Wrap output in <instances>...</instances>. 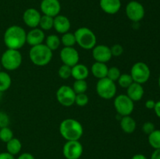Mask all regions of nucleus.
I'll return each mask as SVG.
<instances>
[{
  "instance_id": "obj_42",
  "label": "nucleus",
  "mask_w": 160,
  "mask_h": 159,
  "mask_svg": "<svg viewBox=\"0 0 160 159\" xmlns=\"http://www.w3.org/2000/svg\"><path fill=\"white\" fill-rule=\"evenodd\" d=\"M154 111L156 115H157V117H159L160 118V101L156 102V104H155L154 107Z\"/></svg>"
},
{
  "instance_id": "obj_5",
  "label": "nucleus",
  "mask_w": 160,
  "mask_h": 159,
  "mask_svg": "<svg viewBox=\"0 0 160 159\" xmlns=\"http://www.w3.org/2000/svg\"><path fill=\"white\" fill-rule=\"evenodd\" d=\"M23 57L19 50L9 49L4 51L1 56V65L6 70L13 71L21 65Z\"/></svg>"
},
{
  "instance_id": "obj_11",
  "label": "nucleus",
  "mask_w": 160,
  "mask_h": 159,
  "mask_svg": "<svg viewBox=\"0 0 160 159\" xmlns=\"http://www.w3.org/2000/svg\"><path fill=\"white\" fill-rule=\"evenodd\" d=\"M83 151V146L79 140L67 141L62 147V154L66 159H79Z\"/></svg>"
},
{
  "instance_id": "obj_26",
  "label": "nucleus",
  "mask_w": 160,
  "mask_h": 159,
  "mask_svg": "<svg viewBox=\"0 0 160 159\" xmlns=\"http://www.w3.org/2000/svg\"><path fill=\"white\" fill-rule=\"evenodd\" d=\"M12 84L11 76L6 72H0V91L4 92L10 87Z\"/></svg>"
},
{
  "instance_id": "obj_33",
  "label": "nucleus",
  "mask_w": 160,
  "mask_h": 159,
  "mask_svg": "<svg viewBox=\"0 0 160 159\" xmlns=\"http://www.w3.org/2000/svg\"><path fill=\"white\" fill-rule=\"evenodd\" d=\"M120 75H121L120 70H119L117 67L112 66L111 67V68L108 69V73H107V76H106V77L109 78V79L111 80L116 82V81L118 80Z\"/></svg>"
},
{
  "instance_id": "obj_23",
  "label": "nucleus",
  "mask_w": 160,
  "mask_h": 159,
  "mask_svg": "<svg viewBox=\"0 0 160 159\" xmlns=\"http://www.w3.org/2000/svg\"><path fill=\"white\" fill-rule=\"evenodd\" d=\"M22 149V143L20 140L17 138L11 139L6 143V150L7 152L15 156L20 152Z\"/></svg>"
},
{
  "instance_id": "obj_2",
  "label": "nucleus",
  "mask_w": 160,
  "mask_h": 159,
  "mask_svg": "<svg viewBox=\"0 0 160 159\" xmlns=\"http://www.w3.org/2000/svg\"><path fill=\"white\" fill-rule=\"evenodd\" d=\"M59 132L67 141L79 140L84 133V129L78 120L66 118L59 125Z\"/></svg>"
},
{
  "instance_id": "obj_6",
  "label": "nucleus",
  "mask_w": 160,
  "mask_h": 159,
  "mask_svg": "<svg viewBox=\"0 0 160 159\" xmlns=\"http://www.w3.org/2000/svg\"><path fill=\"white\" fill-rule=\"evenodd\" d=\"M96 92L98 96L103 99H112L117 94L116 83L107 77L98 80L96 84Z\"/></svg>"
},
{
  "instance_id": "obj_13",
  "label": "nucleus",
  "mask_w": 160,
  "mask_h": 159,
  "mask_svg": "<svg viewBox=\"0 0 160 159\" xmlns=\"http://www.w3.org/2000/svg\"><path fill=\"white\" fill-rule=\"evenodd\" d=\"M40 9L43 15L55 17L61 11L60 2L59 0H42Z\"/></svg>"
},
{
  "instance_id": "obj_36",
  "label": "nucleus",
  "mask_w": 160,
  "mask_h": 159,
  "mask_svg": "<svg viewBox=\"0 0 160 159\" xmlns=\"http://www.w3.org/2000/svg\"><path fill=\"white\" fill-rule=\"evenodd\" d=\"M155 129H156V126H155L154 123L152 122H146L142 126V131L147 135H149Z\"/></svg>"
},
{
  "instance_id": "obj_27",
  "label": "nucleus",
  "mask_w": 160,
  "mask_h": 159,
  "mask_svg": "<svg viewBox=\"0 0 160 159\" xmlns=\"http://www.w3.org/2000/svg\"><path fill=\"white\" fill-rule=\"evenodd\" d=\"M53 22H54V17H49L46 15H42L41 17L39 26L40 29L42 31H49L52 28H53Z\"/></svg>"
},
{
  "instance_id": "obj_30",
  "label": "nucleus",
  "mask_w": 160,
  "mask_h": 159,
  "mask_svg": "<svg viewBox=\"0 0 160 159\" xmlns=\"http://www.w3.org/2000/svg\"><path fill=\"white\" fill-rule=\"evenodd\" d=\"M13 138V132L11 130L10 128L8 126L0 129V140L4 143H7L8 141Z\"/></svg>"
},
{
  "instance_id": "obj_28",
  "label": "nucleus",
  "mask_w": 160,
  "mask_h": 159,
  "mask_svg": "<svg viewBox=\"0 0 160 159\" xmlns=\"http://www.w3.org/2000/svg\"><path fill=\"white\" fill-rule=\"evenodd\" d=\"M60 40L64 47H73L77 44L74 34L70 32H67L62 34Z\"/></svg>"
},
{
  "instance_id": "obj_41",
  "label": "nucleus",
  "mask_w": 160,
  "mask_h": 159,
  "mask_svg": "<svg viewBox=\"0 0 160 159\" xmlns=\"http://www.w3.org/2000/svg\"><path fill=\"white\" fill-rule=\"evenodd\" d=\"M150 159H160V149L154 150Z\"/></svg>"
},
{
  "instance_id": "obj_25",
  "label": "nucleus",
  "mask_w": 160,
  "mask_h": 159,
  "mask_svg": "<svg viewBox=\"0 0 160 159\" xmlns=\"http://www.w3.org/2000/svg\"><path fill=\"white\" fill-rule=\"evenodd\" d=\"M148 136V141L150 146L154 148V150L160 149V129H155Z\"/></svg>"
},
{
  "instance_id": "obj_31",
  "label": "nucleus",
  "mask_w": 160,
  "mask_h": 159,
  "mask_svg": "<svg viewBox=\"0 0 160 159\" xmlns=\"http://www.w3.org/2000/svg\"><path fill=\"white\" fill-rule=\"evenodd\" d=\"M118 84L122 88H128L134 81H133L132 77L128 73H123L120 75V76L118 79Z\"/></svg>"
},
{
  "instance_id": "obj_1",
  "label": "nucleus",
  "mask_w": 160,
  "mask_h": 159,
  "mask_svg": "<svg viewBox=\"0 0 160 159\" xmlns=\"http://www.w3.org/2000/svg\"><path fill=\"white\" fill-rule=\"evenodd\" d=\"M27 33L23 27L12 25L4 33V44L9 49L19 50L26 44Z\"/></svg>"
},
{
  "instance_id": "obj_4",
  "label": "nucleus",
  "mask_w": 160,
  "mask_h": 159,
  "mask_svg": "<svg viewBox=\"0 0 160 159\" xmlns=\"http://www.w3.org/2000/svg\"><path fill=\"white\" fill-rule=\"evenodd\" d=\"M76 42L81 48L92 50L96 45L97 38L95 33L88 27H80L74 32Z\"/></svg>"
},
{
  "instance_id": "obj_12",
  "label": "nucleus",
  "mask_w": 160,
  "mask_h": 159,
  "mask_svg": "<svg viewBox=\"0 0 160 159\" xmlns=\"http://www.w3.org/2000/svg\"><path fill=\"white\" fill-rule=\"evenodd\" d=\"M60 59L64 65L73 67L78 63L80 55L78 50L73 47H64L60 51Z\"/></svg>"
},
{
  "instance_id": "obj_10",
  "label": "nucleus",
  "mask_w": 160,
  "mask_h": 159,
  "mask_svg": "<svg viewBox=\"0 0 160 159\" xmlns=\"http://www.w3.org/2000/svg\"><path fill=\"white\" fill-rule=\"evenodd\" d=\"M125 11L128 18L134 23L141 21L144 18L145 14L143 5L138 1L129 2L127 4Z\"/></svg>"
},
{
  "instance_id": "obj_9",
  "label": "nucleus",
  "mask_w": 160,
  "mask_h": 159,
  "mask_svg": "<svg viewBox=\"0 0 160 159\" xmlns=\"http://www.w3.org/2000/svg\"><path fill=\"white\" fill-rule=\"evenodd\" d=\"M76 93L71 87L62 85L56 91V98L58 102L64 107H70L75 102Z\"/></svg>"
},
{
  "instance_id": "obj_38",
  "label": "nucleus",
  "mask_w": 160,
  "mask_h": 159,
  "mask_svg": "<svg viewBox=\"0 0 160 159\" xmlns=\"http://www.w3.org/2000/svg\"><path fill=\"white\" fill-rule=\"evenodd\" d=\"M17 159H35V157H34L33 154H30V153H28V152H25V153H23V154H20Z\"/></svg>"
},
{
  "instance_id": "obj_32",
  "label": "nucleus",
  "mask_w": 160,
  "mask_h": 159,
  "mask_svg": "<svg viewBox=\"0 0 160 159\" xmlns=\"http://www.w3.org/2000/svg\"><path fill=\"white\" fill-rule=\"evenodd\" d=\"M58 74L62 79L67 80L71 76V67L62 64L58 70Z\"/></svg>"
},
{
  "instance_id": "obj_8",
  "label": "nucleus",
  "mask_w": 160,
  "mask_h": 159,
  "mask_svg": "<svg viewBox=\"0 0 160 159\" xmlns=\"http://www.w3.org/2000/svg\"><path fill=\"white\" fill-rule=\"evenodd\" d=\"M113 104L117 113L122 117L131 115L134 108V101L127 94H120L116 97Z\"/></svg>"
},
{
  "instance_id": "obj_39",
  "label": "nucleus",
  "mask_w": 160,
  "mask_h": 159,
  "mask_svg": "<svg viewBox=\"0 0 160 159\" xmlns=\"http://www.w3.org/2000/svg\"><path fill=\"white\" fill-rule=\"evenodd\" d=\"M0 159H16L13 155L11 154L6 152H2L0 153Z\"/></svg>"
},
{
  "instance_id": "obj_37",
  "label": "nucleus",
  "mask_w": 160,
  "mask_h": 159,
  "mask_svg": "<svg viewBox=\"0 0 160 159\" xmlns=\"http://www.w3.org/2000/svg\"><path fill=\"white\" fill-rule=\"evenodd\" d=\"M9 115L5 112H0V129L9 126Z\"/></svg>"
},
{
  "instance_id": "obj_40",
  "label": "nucleus",
  "mask_w": 160,
  "mask_h": 159,
  "mask_svg": "<svg viewBox=\"0 0 160 159\" xmlns=\"http://www.w3.org/2000/svg\"><path fill=\"white\" fill-rule=\"evenodd\" d=\"M155 104H156V101L154 100H147L146 102H145V107L148 109H154Z\"/></svg>"
},
{
  "instance_id": "obj_45",
  "label": "nucleus",
  "mask_w": 160,
  "mask_h": 159,
  "mask_svg": "<svg viewBox=\"0 0 160 159\" xmlns=\"http://www.w3.org/2000/svg\"><path fill=\"white\" fill-rule=\"evenodd\" d=\"M2 92L0 91V100L2 99Z\"/></svg>"
},
{
  "instance_id": "obj_29",
  "label": "nucleus",
  "mask_w": 160,
  "mask_h": 159,
  "mask_svg": "<svg viewBox=\"0 0 160 159\" xmlns=\"http://www.w3.org/2000/svg\"><path fill=\"white\" fill-rule=\"evenodd\" d=\"M72 88L74 90L76 94L85 93L86 90H88V83L86 82L85 80H76L73 83Z\"/></svg>"
},
{
  "instance_id": "obj_43",
  "label": "nucleus",
  "mask_w": 160,
  "mask_h": 159,
  "mask_svg": "<svg viewBox=\"0 0 160 159\" xmlns=\"http://www.w3.org/2000/svg\"><path fill=\"white\" fill-rule=\"evenodd\" d=\"M131 159H148L147 157L145 155L142 154H134Z\"/></svg>"
},
{
  "instance_id": "obj_34",
  "label": "nucleus",
  "mask_w": 160,
  "mask_h": 159,
  "mask_svg": "<svg viewBox=\"0 0 160 159\" xmlns=\"http://www.w3.org/2000/svg\"><path fill=\"white\" fill-rule=\"evenodd\" d=\"M88 101H89V98L85 93L78 94H76L74 104H76L77 105L80 106V107H84V106H85L86 104H88Z\"/></svg>"
},
{
  "instance_id": "obj_3",
  "label": "nucleus",
  "mask_w": 160,
  "mask_h": 159,
  "mask_svg": "<svg viewBox=\"0 0 160 159\" xmlns=\"http://www.w3.org/2000/svg\"><path fill=\"white\" fill-rule=\"evenodd\" d=\"M29 57L33 64L38 66H44L51 62L52 51L42 43L31 47L29 51Z\"/></svg>"
},
{
  "instance_id": "obj_21",
  "label": "nucleus",
  "mask_w": 160,
  "mask_h": 159,
  "mask_svg": "<svg viewBox=\"0 0 160 159\" xmlns=\"http://www.w3.org/2000/svg\"><path fill=\"white\" fill-rule=\"evenodd\" d=\"M108 66L106 63L99 62H95L93 65H92L91 71H92V75L97 79L100 80L102 78L106 77L108 73Z\"/></svg>"
},
{
  "instance_id": "obj_15",
  "label": "nucleus",
  "mask_w": 160,
  "mask_h": 159,
  "mask_svg": "<svg viewBox=\"0 0 160 159\" xmlns=\"http://www.w3.org/2000/svg\"><path fill=\"white\" fill-rule=\"evenodd\" d=\"M41 17V12L34 8H28L23 14V20L24 23L32 29L39 26Z\"/></svg>"
},
{
  "instance_id": "obj_19",
  "label": "nucleus",
  "mask_w": 160,
  "mask_h": 159,
  "mask_svg": "<svg viewBox=\"0 0 160 159\" xmlns=\"http://www.w3.org/2000/svg\"><path fill=\"white\" fill-rule=\"evenodd\" d=\"M144 93H145V90H144V87H142V84H138L135 82H133L127 88V95L134 102L142 100L144 96Z\"/></svg>"
},
{
  "instance_id": "obj_22",
  "label": "nucleus",
  "mask_w": 160,
  "mask_h": 159,
  "mask_svg": "<svg viewBox=\"0 0 160 159\" xmlns=\"http://www.w3.org/2000/svg\"><path fill=\"white\" fill-rule=\"evenodd\" d=\"M120 127L122 130L126 133H132L135 131L137 123L132 117L127 115V116H123L120 119Z\"/></svg>"
},
{
  "instance_id": "obj_24",
  "label": "nucleus",
  "mask_w": 160,
  "mask_h": 159,
  "mask_svg": "<svg viewBox=\"0 0 160 159\" xmlns=\"http://www.w3.org/2000/svg\"><path fill=\"white\" fill-rule=\"evenodd\" d=\"M45 45L52 51L57 50L61 45V40L59 36L56 34H50L45 39Z\"/></svg>"
},
{
  "instance_id": "obj_17",
  "label": "nucleus",
  "mask_w": 160,
  "mask_h": 159,
  "mask_svg": "<svg viewBox=\"0 0 160 159\" xmlns=\"http://www.w3.org/2000/svg\"><path fill=\"white\" fill-rule=\"evenodd\" d=\"M70 26H71V24H70V20L66 16L59 14L54 17L53 28L59 34H63L65 33L69 32Z\"/></svg>"
},
{
  "instance_id": "obj_18",
  "label": "nucleus",
  "mask_w": 160,
  "mask_h": 159,
  "mask_svg": "<svg viewBox=\"0 0 160 159\" xmlns=\"http://www.w3.org/2000/svg\"><path fill=\"white\" fill-rule=\"evenodd\" d=\"M99 6L102 10L109 15L117 13L121 8L120 0H100Z\"/></svg>"
},
{
  "instance_id": "obj_7",
  "label": "nucleus",
  "mask_w": 160,
  "mask_h": 159,
  "mask_svg": "<svg viewBox=\"0 0 160 159\" xmlns=\"http://www.w3.org/2000/svg\"><path fill=\"white\" fill-rule=\"evenodd\" d=\"M130 75L132 77L134 82L143 84L149 80L151 70L146 63L143 62H138L131 67Z\"/></svg>"
},
{
  "instance_id": "obj_44",
  "label": "nucleus",
  "mask_w": 160,
  "mask_h": 159,
  "mask_svg": "<svg viewBox=\"0 0 160 159\" xmlns=\"http://www.w3.org/2000/svg\"><path fill=\"white\" fill-rule=\"evenodd\" d=\"M158 84H159V89H160V75L159 76V79H158Z\"/></svg>"
},
{
  "instance_id": "obj_46",
  "label": "nucleus",
  "mask_w": 160,
  "mask_h": 159,
  "mask_svg": "<svg viewBox=\"0 0 160 159\" xmlns=\"http://www.w3.org/2000/svg\"><path fill=\"white\" fill-rule=\"evenodd\" d=\"M1 67H2V65H1V64H0V72H1Z\"/></svg>"
},
{
  "instance_id": "obj_14",
  "label": "nucleus",
  "mask_w": 160,
  "mask_h": 159,
  "mask_svg": "<svg viewBox=\"0 0 160 159\" xmlns=\"http://www.w3.org/2000/svg\"><path fill=\"white\" fill-rule=\"evenodd\" d=\"M92 56L95 62L103 63L108 62L112 57L110 48L105 45H95L92 49Z\"/></svg>"
},
{
  "instance_id": "obj_35",
  "label": "nucleus",
  "mask_w": 160,
  "mask_h": 159,
  "mask_svg": "<svg viewBox=\"0 0 160 159\" xmlns=\"http://www.w3.org/2000/svg\"><path fill=\"white\" fill-rule=\"evenodd\" d=\"M110 50L111 53H112V55L115 56V57H119L123 52V46L121 45H119V44H116V45H112L110 48Z\"/></svg>"
},
{
  "instance_id": "obj_16",
  "label": "nucleus",
  "mask_w": 160,
  "mask_h": 159,
  "mask_svg": "<svg viewBox=\"0 0 160 159\" xmlns=\"http://www.w3.org/2000/svg\"><path fill=\"white\" fill-rule=\"evenodd\" d=\"M45 33L40 28H33L27 34L26 43L32 46L40 45L45 40Z\"/></svg>"
},
{
  "instance_id": "obj_20",
  "label": "nucleus",
  "mask_w": 160,
  "mask_h": 159,
  "mask_svg": "<svg viewBox=\"0 0 160 159\" xmlns=\"http://www.w3.org/2000/svg\"><path fill=\"white\" fill-rule=\"evenodd\" d=\"M89 75V70L84 64H76L71 67V76L76 80H85Z\"/></svg>"
}]
</instances>
